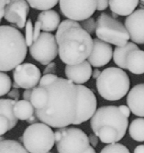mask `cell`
I'll return each mask as SVG.
<instances>
[{
  "label": "cell",
  "mask_w": 144,
  "mask_h": 153,
  "mask_svg": "<svg viewBox=\"0 0 144 153\" xmlns=\"http://www.w3.org/2000/svg\"><path fill=\"white\" fill-rule=\"evenodd\" d=\"M43 87L48 93V101L43 108L35 110L38 120L55 128L74 124L79 107L77 85L58 76Z\"/></svg>",
  "instance_id": "cell-1"
},
{
  "label": "cell",
  "mask_w": 144,
  "mask_h": 153,
  "mask_svg": "<svg viewBox=\"0 0 144 153\" xmlns=\"http://www.w3.org/2000/svg\"><path fill=\"white\" fill-rule=\"evenodd\" d=\"M93 131L103 143L121 140L126 135L129 120L117 106H103L96 110L90 120Z\"/></svg>",
  "instance_id": "cell-2"
},
{
  "label": "cell",
  "mask_w": 144,
  "mask_h": 153,
  "mask_svg": "<svg viewBox=\"0 0 144 153\" xmlns=\"http://www.w3.org/2000/svg\"><path fill=\"white\" fill-rule=\"evenodd\" d=\"M58 46V55L66 65H72L87 59L93 48L90 34L82 26H73L55 36Z\"/></svg>",
  "instance_id": "cell-3"
},
{
  "label": "cell",
  "mask_w": 144,
  "mask_h": 153,
  "mask_svg": "<svg viewBox=\"0 0 144 153\" xmlns=\"http://www.w3.org/2000/svg\"><path fill=\"white\" fill-rule=\"evenodd\" d=\"M27 48L21 32L11 26H0V71H10L22 64Z\"/></svg>",
  "instance_id": "cell-4"
},
{
  "label": "cell",
  "mask_w": 144,
  "mask_h": 153,
  "mask_svg": "<svg viewBox=\"0 0 144 153\" xmlns=\"http://www.w3.org/2000/svg\"><path fill=\"white\" fill-rule=\"evenodd\" d=\"M96 89L101 97L107 101H117L126 95L130 89V79L120 68L104 69L96 79Z\"/></svg>",
  "instance_id": "cell-5"
},
{
  "label": "cell",
  "mask_w": 144,
  "mask_h": 153,
  "mask_svg": "<svg viewBox=\"0 0 144 153\" xmlns=\"http://www.w3.org/2000/svg\"><path fill=\"white\" fill-rule=\"evenodd\" d=\"M22 141L29 153H47L55 145V133L48 125L36 123L26 128Z\"/></svg>",
  "instance_id": "cell-6"
},
{
  "label": "cell",
  "mask_w": 144,
  "mask_h": 153,
  "mask_svg": "<svg viewBox=\"0 0 144 153\" xmlns=\"http://www.w3.org/2000/svg\"><path fill=\"white\" fill-rule=\"evenodd\" d=\"M95 33L99 39L116 46L126 45L130 39L125 25L105 13L98 17Z\"/></svg>",
  "instance_id": "cell-7"
},
{
  "label": "cell",
  "mask_w": 144,
  "mask_h": 153,
  "mask_svg": "<svg viewBox=\"0 0 144 153\" xmlns=\"http://www.w3.org/2000/svg\"><path fill=\"white\" fill-rule=\"evenodd\" d=\"M58 153H84L90 146L88 136L77 128H61L55 132Z\"/></svg>",
  "instance_id": "cell-8"
},
{
  "label": "cell",
  "mask_w": 144,
  "mask_h": 153,
  "mask_svg": "<svg viewBox=\"0 0 144 153\" xmlns=\"http://www.w3.org/2000/svg\"><path fill=\"white\" fill-rule=\"evenodd\" d=\"M32 58L43 65L52 62L58 54V46L55 36L50 32H40L38 38L29 47Z\"/></svg>",
  "instance_id": "cell-9"
},
{
  "label": "cell",
  "mask_w": 144,
  "mask_h": 153,
  "mask_svg": "<svg viewBox=\"0 0 144 153\" xmlns=\"http://www.w3.org/2000/svg\"><path fill=\"white\" fill-rule=\"evenodd\" d=\"M59 8L67 18L83 21L95 13L96 0H59Z\"/></svg>",
  "instance_id": "cell-10"
},
{
  "label": "cell",
  "mask_w": 144,
  "mask_h": 153,
  "mask_svg": "<svg viewBox=\"0 0 144 153\" xmlns=\"http://www.w3.org/2000/svg\"><path fill=\"white\" fill-rule=\"evenodd\" d=\"M79 107L77 118L73 125H80L92 118L97 108V99L92 90L83 85H77Z\"/></svg>",
  "instance_id": "cell-11"
},
{
  "label": "cell",
  "mask_w": 144,
  "mask_h": 153,
  "mask_svg": "<svg viewBox=\"0 0 144 153\" xmlns=\"http://www.w3.org/2000/svg\"><path fill=\"white\" fill-rule=\"evenodd\" d=\"M14 80L20 88L25 89H33L40 83L41 72L35 65L24 63L19 65L14 71Z\"/></svg>",
  "instance_id": "cell-12"
},
{
  "label": "cell",
  "mask_w": 144,
  "mask_h": 153,
  "mask_svg": "<svg viewBox=\"0 0 144 153\" xmlns=\"http://www.w3.org/2000/svg\"><path fill=\"white\" fill-rule=\"evenodd\" d=\"M30 8L26 0H8L5 7L4 18L10 23L23 29L27 22Z\"/></svg>",
  "instance_id": "cell-13"
},
{
  "label": "cell",
  "mask_w": 144,
  "mask_h": 153,
  "mask_svg": "<svg viewBox=\"0 0 144 153\" xmlns=\"http://www.w3.org/2000/svg\"><path fill=\"white\" fill-rule=\"evenodd\" d=\"M113 56V48L111 45L99 38L93 39V48L87 61L91 66L99 68L110 62Z\"/></svg>",
  "instance_id": "cell-14"
},
{
  "label": "cell",
  "mask_w": 144,
  "mask_h": 153,
  "mask_svg": "<svg viewBox=\"0 0 144 153\" xmlns=\"http://www.w3.org/2000/svg\"><path fill=\"white\" fill-rule=\"evenodd\" d=\"M125 26L134 43L144 45V8L136 10L128 16Z\"/></svg>",
  "instance_id": "cell-15"
},
{
  "label": "cell",
  "mask_w": 144,
  "mask_h": 153,
  "mask_svg": "<svg viewBox=\"0 0 144 153\" xmlns=\"http://www.w3.org/2000/svg\"><path fill=\"white\" fill-rule=\"evenodd\" d=\"M92 67L88 61L77 65H67L64 68L67 79L76 85H82L87 83L92 76Z\"/></svg>",
  "instance_id": "cell-16"
},
{
  "label": "cell",
  "mask_w": 144,
  "mask_h": 153,
  "mask_svg": "<svg viewBox=\"0 0 144 153\" xmlns=\"http://www.w3.org/2000/svg\"><path fill=\"white\" fill-rule=\"evenodd\" d=\"M127 104L134 115L144 117V83L136 85L129 91Z\"/></svg>",
  "instance_id": "cell-17"
},
{
  "label": "cell",
  "mask_w": 144,
  "mask_h": 153,
  "mask_svg": "<svg viewBox=\"0 0 144 153\" xmlns=\"http://www.w3.org/2000/svg\"><path fill=\"white\" fill-rule=\"evenodd\" d=\"M37 21L40 25L41 30L43 32H54L58 29L60 24L61 18L57 11L54 10L43 11L38 15Z\"/></svg>",
  "instance_id": "cell-18"
},
{
  "label": "cell",
  "mask_w": 144,
  "mask_h": 153,
  "mask_svg": "<svg viewBox=\"0 0 144 153\" xmlns=\"http://www.w3.org/2000/svg\"><path fill=\"white\" fill-rule=\"evenodd\" d=\"M126 69L134 74H144V51L134 50L126 58Z\"/></svg>",
  "instance_id": "cell-19"
},
{
  "label": "cell",
  "mask_w": 144,
  "mask_h": 153,
  "mask_svg": "<svg viewBox=\"0 0 144 153\" xmlns=\"http://www.w3.org/2000/svg\"><path fill=\"white\" fill-rule=\"evenodd\" d=\"M139 4V0H109L112 13L118 16H129L134 12Z\"/></svg>",
  "instance_id": "cell-20"
},
{
  "label": "cell",
  "mask_w": 144,
  "mask_h": 153,
  "mask_svg": "<svg viewBox=\"0 0 144 153\" xmlns=\"http://www.w3.org/2000/svg\"><path fill=\"white\" fill-rule=\"evenodd\" d=\"M139 49L134 42H128L122 46H117L113 51V59L114 63L122 69H126V58L130 52Z\"/></svg>",
  "instance_id": "cell-21"
},
{
  "label": "cell",
  "mask_w": 144,
  "mask_h": 153,
  "mask_svg": "<svg viewBox=\"0 0 144 153\" xmlns=\"http://www.w3.org/2000/svg\"><path fill=\"white\" fill-rule=\"evenodd\" d=\"M14 113L18 120L27 121L31 117L35 115V108L30 101L24 99L19 100L14 104Z\"/></svg>",
  "instance_id": "cell-22"
},
{
  "label": "cell",
  "mask_w": 144,
  "mask_h": 153,
  "mask_svg": "<svg viewBox=\"0 0 144 153\" xmlns=\"http://www.w3.org/2000/svg\"><path fill=\"white\" fill-rule=\"evenodd\" d=\"M35 110L43 108L48 101V93L43 86H38L33 88L32 91L30 101Z\"/></svg>",
  "instance_id": "cell-23"
},
{
  "label": "cell",
  "mask_w": 144,
  "mask_h": 153,
  "mask_svg": "<svg viewBox=\"0 0 144 153\" xmlns=\"http://www.w3.org/2000/svg\"><path fill=\"white\" fill-rule=\"evenodd\" d=\"M16 101L10 98L0 99V116L8 118L13 124L17 126L18 120L14 113V107Z\"/></svg>",
  "instance_id": "cell-24"
},
{
  "label": "cell",
  "mask_w": 144,
  "mask_h": 153,
  "mask_svg": "<svg viewBox=\"0 0 144 153\" xmlns=\"http://www.w3.org/2000/svg\"><path fill=\"white\" fill-rule=\"evenodd\" d=\"M131 137L137 142H144V118H137L131 123L129 128Z\"/></svg>",
  "instance_id": "cell-25"
},
{
  "label": "cell",
  "mask_w": 144,
  "mask_h": 153,
  "mask_svg": "<svg viewBox=\"0 0 144 153\" xmlns=\"http://www.w3.org/2000/svg\"><path fill=\"white\" fill-rule=\"evenodd\" d=\"M0 153H29L18 141L4 140L0 142Z\"/></svg>",
  "instance_id": "cell-26"
},
{
  "label": "cell",
  "mask_w": 144,
  "mask_h": 153,
  "mask_svg": "<svg viewBox=\"0 0 144 153\" xmlns=\"http://www.w3.org/2000/svg\"><path fill=\"white\" fill-rule=\"evenodd\" d=\"M31 8L40 11H46L54 8L59 0H26Z\"/></svg>",
  "instance_id": "cell-27"
},
{
  "label": "cell",
  "mask_w": 144,
  "mask_h": 153,
  "mask_svg": "<svg viewBox=\"0 0 144 153\" xmlns=\"http://www.w3.org/2000/svg\"><path fill=\"white\" fill-rule=\"evenodd\" d=\"M12 86L11 79L7 74L0 71V97L8 95Z\"/></svg>",
  "instance_id": "cell-28"
},
{
  "label": "cell",
  "mask_w": 144,
  "mask_h": 153,
  "mask_svg": "<svg viewBox=\"0 0 144 153\" xmlns=\"http://www.w3.org/2000/svg\"><path fill=\"white\" fill-rule=\"evenodd\" d=\"M100 153H130L129 149L121 143H111L101 150Z\"/></svg>",
  "instance_id": "cell-29"
},
{
  "label": "cell",
  "mask_w": 144,
  "mask_h": 153,
  "mask_svg": "<svg viewBox=\"0 0 144 153\" xmlns=\"http://www.w3.org/2000/svg\"><path fill=\"white\" fill-rule=\"evenodd\" d=\"M25 27H26V32H25L26 43L28 47H30L34 42V27L31 19L27 20Z\"/></svg>",
  "instance_id": "cell-30"
},
{
  "label": "cell",
  "mask_w": 144,
  "mask_h": 153,
  "mask_svg": "<svg viewBox=\"0 0 144 153\" xmlns=\"http://www.w3.org/2000/svg\"><path fill=\"white\" fill-rule=\"evenodd\" d=\"M15 126V125L13 124L8 118L0 116V136L6 134L7 132L14 128Z\"/></svg>",
  "instance_id": "cell-31"
},
{
  "label": "cell",
  "mask_w": 144,
  "mask_h": 153,
  "mask_svg": "<svg viewBox=\"0 0 144 153\" xmlns=\"http://www.w3.org/2000/svg\"><path fill=\"white\" fill-rule=\"evenodd\" d=\"M82 29H84L89 34H92L95 32L96 27V22L95 21L94 18L90 17V18L86 19V20L81 21L80 23Z\"/></svg>",
  "instance_id": "cell-32"
},
{
  "label": "cell",
  "mask_w": 144,
  "mask_h": 153,
  "mask_svg": "<svg viewBox=\"0 0 144 153\" xmlns=\"http://www.w3.org/2000/svg\"><path fill=\"white\" fill-rule=\"evenodd\" d=\"M58 78V76L56 74H43V76L40 78V80L39 86H44L46 85H48L52 83V81Z\"/></svg>",
  "instance_id": "cell-33"
},
{
  "label": "cell",
  "mask_w": 144,
  "mask_h": 153,
  "mask_svg": "<svg viewBox=\"0 0 144 153\" xmlns=\"http://www.w3.org/2000/svg\"><path fill=\"white\" fill-rule=\"evenodd\" d=\"M57 71V65L55 62H50L47 65L43 71V74H55Z\"/></svg>",
  "instance_id": "cell-34"
},
{
  "label": "cell",
  "mask_w": 144,
  "mask_h": 153,
  "mask_svg": "<svg viewBox=\"0 0 144 153\" xmlns=\"http://www.w3.org/2000/svg\"><path fill=\"white\" fill-rule=\"evenodd\" d=\"M109 5V0H96V10L99 11H105Z\"/></svg>",
  "instance_id": "cell-35"
},
{
  "label": "cell",
  "mask_w": 144,
  "mask_h": 153,
  "mask_svg": "<svg viewBox=\"0 0 144 153\" xmlns=\"http://www.w3.org/2000/svg\"><path fill=\"white\" fill-rule=\"evenodd\" d=\"M8 96L10 99L14 100V101H19L20 98V92L17 89H13L10 90V92L8 93Z\"/></svg>",
  "instance_id": "cell-36"
},
{
  "label": "cell",
  "mask_w": 144,
  "mask_h": 153,
  "mask_svg": "<svg viewBox=\"0 0 144 153\" xmlns=\"http://www.w3.org/2000/svg\"><path fill=\"white\" fill-rule=\"evenodd\" d=\"M88 140H89V143L91 146H93V148L97 146L98 143H99V137L95 134H90L88 136Z\"/></svg>",
  "instance_id": "cell-37"
},
{
  "label": "cell",
  "mask_w": 144,
  "mask_h": 153,
  "mask_svg": "<svg viewBox=\"0 0 144 153\" xmlns=\"http://www.w3.org/2000/svg\"><path fill=\"white\" fill-rule=\"evenodd\" d=\"M40 23L36 20V22H35V26H34V41L36 40L37 38H38V36H39L40 34Z\"/></svg>",
  "instance_id": "cell-38"
},
{
  "label": "cell",
  "mask_w": 144,
  "mask_h": 153,
  "mask_svg": "<svg viewBox=\"0 0 144 153\" xmlns=\"http://www.w3.org/2000/svg\"><path fill=\"white\" fill-rule=\"evenodd\" d=\"M119 109L121 111V113L124 115L125 117H126L127 118H129L130 117V114H131V110L128 106L126 105H121L119 107Z\"/></svg>",
  "instance_id": "cell-39"
},
{
  "label": "cell",
  "mask_w": 144,
  "mask_h": 153,
  "mask_svg": "<svg viewBox=\"0 0 144 153\" xmlns=\"http://www.w3.org/2000/svg\"><path fill=\"white\" fill-rule=\"evenodd\" d=\"M32 89H26V90L23 92V98L24 100H26V101H30V98H31V95H32Z\"/></svg>",
  "instance_id": "cell-40"
},
{
  "label": "cell",
  "mask_w": 144,
  "mask_h": 153,
  "mask_svg": "<svg viewBox=\"0 0 144 153\" xmlns=\"http://www.w3.org/2000/svg\"><path fill=\"white\" fill-rule=\"evenodd\" d=\"M101 71L99 70V69L96 68L94 69L93 71H92V77L93 79H97L98 77L99 76V75L101 74Z\"/></svg>",
  "instance_id": "cell-41"
},
{
  "label": "cell",
  "mask_w": 144,
  "mask_h": 153,
  "mask_svg": "<svg viewBox=\"0 0 144 153\" xmlns=\"http://www.w3.org/2000/svg\"><path fill=\"white\" fill-rule=\"evenodd\" d=\"M134 153H144V145H139L135 148Z\"/></svg>",
  "instance_id": "cell-42"
},
{
  "label": "cell",
  "mask_w": 144,
  "mask_h": 153,
  "mask_svg": "<svg viewBox=\"0 0 144 153\" xmlns=\"http://www.w3.org/2000/svg\"><path fill=\"white\" fill-rule=\"evenodd\" d=\"M37 120H38L37 117L36 116H35V115H33L32 117H31L30 118H29V120H27V122L29 123H30L31 125H32V124H34V123H37Z\"/></svg>",
  "instance_id": "cell-43"
},
{
  "label": "cell",
  "mask_w": 144,
  "mask_h": 153,
  "mask_svg": "<svg viewBox=\"0 0 144 153\" xmlns=\"http://www.w3.org/2000/svg\"><path fill=\"white\" fill-rule=\"evenodd\" d=\"M7 2H8V0H0V10L5 8Z\"/></svg>",
  "instance_id": "cell-44"
},
{
  "label": "cell",
  "mask_w": 144,
  "mask_h": 153,
  "mask_svg": "<svg viewBox=\"0 0 144 153\" xmlns=\"http://www.w3.org/2000/svg\"><path fill=\"white\" fill-rule=\"evenodd\" d=\"M84 153H96V151H95V149H94L93 147L91 146H90L89 148H88L87 149Z\"/></svg>",
  "instance_id": "cell-45"
},
{
  "label": "cell",
  "mask_w": 144,
  "mask_h": 153,
  "mask_svg": "<svg viewBox=\"0 0 144 153\" xmlns=\"http://www.w3.org/2000/svg\"><path fill=\"white\" fill-rule=\"evenodd\" d=\"M4 15H5V8L0 10V23H1L2 18L4 17Z\"/></svg>",
  "instance_id": "cell-46"
},
{
  "label": "cell",
  "mask_w": 144,
  "mask_h": 153,
  "mask_svg": "<svg viewBox=\"0 0 144 153\" xmlns=\"http://www.w3.org/2000/svg\"><path fill=\"white\" fill-rule=\"evenodd\" d=\"M19 88H20V86L14 82V83H13V89H19Z\"/></svg>",
  "instance_id": "cell-47"
},
{
  "label": "cell",
  "mask_w": 144,
  "mask_h": 153,
  "mask_svg": "<svg viewBox=\"0 0 144 153\" xmlns=\"http://www.w3.org/2000/svg\"><path fill=\"white\" fill-rule=\"evenodd\" d=\"M5 140V138H4L3 137L0 136V142H1V141H2V140Z\"/></svg>",
  "instance_id": "cell-48"
},
{
  "label": "cell",
  "mask_w": 144,
  "mask_h": 153,
  "mask_svg": "<svg viewBox=\"0 0 144 153\" xmlns=\"http://www.w3.org/2000/svg\"><path fill=\"white\" fill-rule=\"evenodd\" d=\"M141 2H144V0H140Z\"/></svg>",
  "instance_id": "cell-49"
},
{
  "label": "cell",
  "mask_w": 144,
  "mask_h": 153,
  "mask_svg": "<svg viewBox=\"0 0 144 153\" xmlns=\"http://www.w3.org/2000/svg\"><path fill=\"white\" fill-rule=\"evenodd\" d=\"M47 153H52V152H47Z\"/></svg>",
  "instance_id": "cell-50"
}]
</instances>
